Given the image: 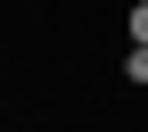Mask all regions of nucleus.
I'll return each instance as SVG.
<instances>
[{
	"instance_id": "nucleus-1",
	"label": "nucleus",
	"mask_w": 148,
	"mask_h": 132,
	"mask_svg": "<svg viewBox=\"0 0 148 132\" xmlns=\"http://www.w3.org/2000/svg\"><path fill=\"white\" fill-rule=\"evenodd\" d=\"M132 41H148V0H140V8H132Z\"/></svg>"
}]
</instances>
